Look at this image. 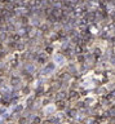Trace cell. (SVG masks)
<instances>
[{
	"label": "cell",
	"mask_w": 115,
	"mask_h": 124,
	"mask_svg": "<svg viewBox=\"0 0 115 124\" xmlns=\"http://www.w3.org/2000/svg\"><path fill=\"white\" fill-rule=\"evenodd\" d=\"M53 62L56 63V66H58V67H61V66H63L65 65V62H66V60L61 56V54L58 53H56L54 56H53Z\"/></svg>",
	"instance_id": "obj_1"
},
{
	"label": "cell",
	"mask_w": 115,
	"mask_h": 124,
	"mask_svg": "<svg viewBox=\"0 0 115 124\" xmlns=\"http://www.w3.org/2000/svg\"><path fill=\"white\" fill-rule=\"evenodd\" d=\"M54 111H56V106H54V105H48V106L44 107V114L45 115H51Z\"/></svg>",
	"instance_id": "obj_2"
}]
</instances>
